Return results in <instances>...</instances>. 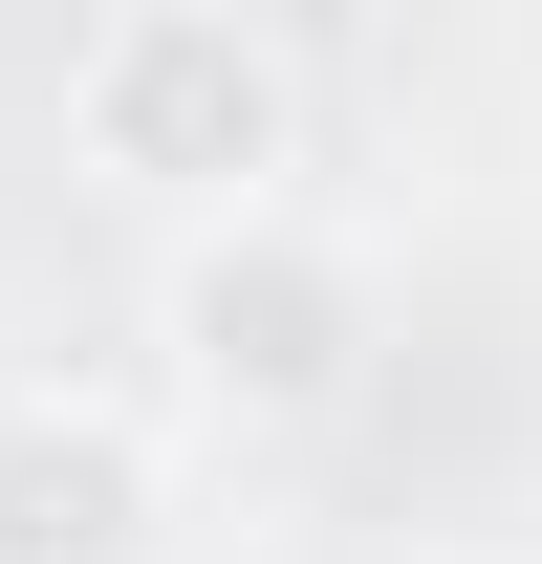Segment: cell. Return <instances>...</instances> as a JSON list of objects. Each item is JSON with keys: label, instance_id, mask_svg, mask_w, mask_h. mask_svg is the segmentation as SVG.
I'll return each mask as SVG.
<instances>
[{"label": "cell", "instance_id": "obj_2", "mask_svg": "<svg viewBox=\"0 0 542 564\" xmlns=\"http://www.w3.org/2000/svg\"><path fill=\"white\" fill-rule=\"evenodd\" d=\"M174 348H196V391L217 413H326L347 391V348H369V261H347L326 217H217L196 261H174Z\"/></svg>", "mask_w": 542, "mask_h": 564}, {"label": "cell", "instance_id": "obj_3", "mask_svg": "<svg viewBox=\"0 0 542 564\" xmlns=\"http://www.w3.org/2000/svg\"><path fill=\"white\" fill-rule=\"evenodd\" d=\"M174 456L109 391H0V564H152Z\"/></svg>", "mask_w": 542, "mask_h": 564}, {"label": "cell", "instance_id": "obj_1", "mask_svg": "<svg viewBox=\"0 0 542 564\" xmlns=\"http://www.w3.org/2000/svg\"><path fill=\"white\" fill-rule=\"evenodd\" d=\"M66 131H87V174H152V196L261 217L282 152H304V66H282L261 22H217V0H131V22L66 44Z\"/></svg>", "mask_w": 542, "mask_h": 564}]
</instances>
